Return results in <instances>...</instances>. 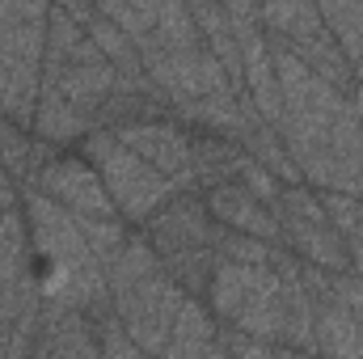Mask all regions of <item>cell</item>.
<instances>
[{
  "mask_svg": "<svg viewBox=\"0 0 363 359\" xmlns=\"http://www.w3.org/2000/svg\"><path fill=\"white\" fill-rule=\"evenodd\" d=\"M51 9L43 4H13L0 9V110L13 123L34 118V89H38V60L47 43Z\"/></svg>",
  "mask_w": 363,
  "mask_h": 359,
  "instance_id": "cell-1",
  "label": "cell"
},
{
  "mask_svg": "<svg viewBox=\"0 0 363 359\" xmlns=\"http://www.w3.org/2000/svg\"><path fill=\"white\" fill-rule=\"evenodd\" d=\"M85 157L93 161L97 178L106 186L110 203L123 207L127 216L144 220L152 207H161L169 194H174V182L161 178L148 161H140L131 148H123L114 136H89L85 140Z\"/></svg>",
  "mask_w": 363,
  "mask_h": 359,
  "instance_id": "cell-2",
  "label": "cell"
},
{
  "mask_svg": "<svg viewBox=\"0 0 363 359\" xmlns=\"http://www.w3.org/2000/svg\"><path fill=\"white\" fill-rule=\"evenodd\" d=\"M38 190L47 194V203H55L60 211L77 216V220H118V207L110 203L106 186L97 178V170L85 165L81 157H60L38 174Z\"/></svg>",
  "mask_w": 363,
  "mask_h": 359,
  "instance_id": "cell-3",
  "label": "cell"
},
{
  "mask_svg": "<svg viewBox=\"0 0 363 359\" xmlns=\"http://www.w3.org/2000/svg\"><path fill=\"white\" fill-rule=\"evenodd\" d=\"M114 140L123 148H131L140 161H148L161 178L178 182V178H190L194 170V144L190 136L169 127V123H127L114 131Z\"/></svg>",
  "mask_w": 363,
  "mask_h": 359,
  "instance_id": "cell-4",
  "label": "cell"
},
{
  "mask_svg": "<svg viewBox=\"0 0 363 359\" xmlns=\"http://www.w3.org/2000/svg\"><path fill=\"white\" fill-rule=\"evenodd\" d=\"M211 211H216L228 228H237V233H250V237H262V241H279V237H283L274 211L262 199H254L245 186H237V182H220V186L211 190Z\"/></svg>",
  "mask_w": 363,
  "mask_h": 359,
  "instance_id": "cell-5",
  "label": "cell"
}]
</instances>
